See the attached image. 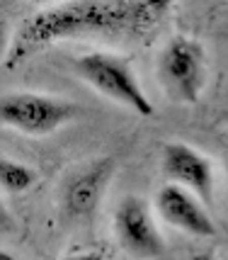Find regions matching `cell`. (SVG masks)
Here are the masks:
<instances>
[{
    "label": "cell",
    "mask_w": 228,
    "mask_h": 260,
    "mask_svg": "<svg viewBox=\"0 0 228 260\" xmlns=\"http://www.w3.org/2000/svg\"><path fill=\"white\" fill-rule=\"evenodd\" d=\"M156 209H158V216L165 224L180 229V231L189 234V236H197V238L216 236V224L209 216L202 200L194 197L189 190L175 185V182L163 185L158 190V194H156Z\"/></svg>",
    "instance_id": "obj_7"
},
{
    "label": "cell",
    "mask_w": 228,
    "mask_h": 260,
    "mask_svg": "<svg viewBox=\"0 0 228 260\" xmlns=\"http://www.w3.org/2000/svg\"><path fill=\"white\" fill-rule=\"evenodd\" d=\"M117 170V160L112 156H102L78 168L63 187V207L70 216H88L95 212L102 194L107 192L112 175Z\"/></svg>",
    "instance_id": "obj_8"
},
{
    "label": "cell",
    "mask_w": 228,
    "mask_h": 260,
    "mask_svg": "<svg viewBox=\"0 0 228 260\" xmlns=\"http://www.w3.org/2000/svg\"><path fill=\"white\" fill-rule=\"evenodd\" d=\"M15 231V219H12L10 209L0 200V234H12Z\"/></svg>",
    "instance_id": "obj_10"
},
{
    "label": "cell",
    "mask_w": 228,
    "mask_h": 260,
    "mask_svg": "<svg viewBox=\"0 0 228 260\" xmlns=\"http://www.w3.org/2000/svg\"><path fill=\"white\" fill-rule=\"evenodd\" d=\"M75 105L44 92L0 95V122L27 136H49L75 119Z\"/></svg>",
    "instance_id": "obj_4"
},
{
    "label": "cell",
    "mask_w": 228,
    "mask_h": 260,
    "mask_svg": "<svg viewBox=\"0 0 228 260\" xmlns=\"http://www.w3.org/2000/svg\"><path fill=\"white\" fill-rule=\"evenodd\" d=\"M73 68H75L78 78L85 80L92 90L124 105L141 117H153L156 112L153 102L141 88L134 68L122 56H114L107 51H92V54H83L75 58Z\"/></svg>",
    "instance_id": "obj_2"
},
{
    "label": "cell",
    "mask_w": 228,
    "mask_h": 260,
    "mask_svg": "<svg viewBox=\"0 0 228 260\" xmlns=\"http://www.w3.org/2000/svg\"><path fill=\"white\" fill-rule=\"evenodd\" d=\"M158 80L177 105H197L206 85V51L194 37H172L158 56Z\"/></svg>",
    "instance_id": "obj_3"
},
{
    "label": "cell",
    "mask_w": 228,
    "mask_h": 260,
    "mask_svg": "<svg viewBox=\"0 0 228 260\" xmlns=\"http://www.w3.org/2000/svg\"><path fill=\"white\" fill-rule=\"evenodd\" d=\"M226 170H228V144H226Z\"/></svg>",
    "instance_id": "obj_15"
},
{
    "label": "cell",
    "mask_w": 228,
    "mask_h": 260,
    "mask_svg": "<svg viewBox=\"0 0 228 260\" xmlns=\"http://www.w3.org/2000/svg\"><path fill=\"white\" fill-rule=\"evenodd\" d=\"M8 51H10V46H8V27L0 20V58L8 56Z\"/></svg>",
    "instance_id": "obj_12"
},
{
    "label": "cell",
    "mask_w": 228,
    "mask_h": 260,
    "mask_svg": "<svg viewBox=\"0 0 228 260\" xmlns=\"http://www.w3.org/2000/svg\"><path fill=\"white\" fill-rule=\"evenodd\" d=\"M0 260H17L12 253H8V250H0Z\"/></svg>",
    "instance_id": "obj_14"
},
{
    "label": "cell",
    "mask_w": 228,
    "mask_h": 260,
    "mask_svg": "<svg viewBox=\"0 0 228 260\" xmlns=\"http://www.w3.org/2000/svg\"><path fill=\"white\" fill-rule=\"evenodd\" d=\"M168 10V0H73L44 5L15 34L5 66L15 68L46 46L83 37L143 42L160 29Z\"/></svg>",
    "instance_id": "obj_1"
},
{
    "label": "cell",
    "mask_w": 228,
    "mask_h": 260,
    "mask_svg": "<svg viewBox=\"0 0 228 260\" xmlns=\"http://www.w3.org/2000/svg\"><path fill=\"white\" fill-rule=\"evenodd\" d=\"M192 260H216V258L209 255V253H197V255H192Z\"/></svg>",
    "instance_id": "obj_13"
},
{
    "label": "cell",
    "mask_w": 228,
    "mask_h": 260,
    "mask_svg": "<svg viewBox=\"0 0 228 260\" xmlns=\"http://www.w3.org/2000/svg\"><path fill=\"white\" fill-rule=\"evenodd\" d=\"M36 182V170L29 168L27 163L12 158H3L0 156V187L10 194L27 192L29 187H34Z\"/></svg>",
    "instance_id": "obj_9"
},
{
    "label": "cell",
    "mask_w": 228,
    "mask_h": 260,
    "mask_svg": "<svg viewBox=\"0 0 228 260\" xmlns=\"http://www.w3.org/2000/svg\"><path fill=\"white\" fill-rule=\"evenodd\" d=\"M114 234L119 246L138 260H153L165 253V238L156 226L150 207L136 194L119 202L114 212Z\"/></svg>",
    "instance_id": "obj_5"
},
{
    "label": "cell",
    "mask_w": 228,
    "mask_h": 260,
    "mask_svg": "<svg viewBox=\"0 0 228 260\" xmlns=\"http://www.w3.org/2000/svg\"><path fill=\"white\" fill-rule=\"evenodd\" d=\"M163 173L170 182L189 190L202 202H211L214 197V166L202 151L189 144L170 141L163 146Z\"/></svg>",
    "instance_id": "obj_6"
},
{
    "label": "cell",
    "mask_w": 228,
    "mask_h": 260,
    "mask_svg": "<svg viewBox=\"0 0 228 260\" xmlns=\"http://www.w3.org/2000/svg\"><path fill=\"white\" fill-rule=\"evenodd\" d=\"M61 260H104V258L102 253H97V250H75L70 255H63Z\"/></svg>",
    "instance_id": "obj_11"
}]
</instances>
